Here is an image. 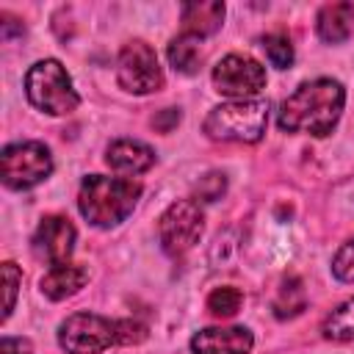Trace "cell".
<instances>
[{
	"mask_svg": "<svg viewBox=\"0 0 354 354\" xmlns=\"http://www.w3.org/2000/svg\"><path fill=\"white\" fill-rule=\"evenodd\" d=\"M343 105H346L343 83L332 77H315L301 83L288 100H282L277 124L285 133H310L324 138L337 124Z\"/></svg>",
	"mask_w": 354,
	"mask_h": 354,
	"instance_id": "6da1fadb",
	"label": "cell"
},
{
	"mask_svg": "<svg viewBox=\"0 0 354 354\" xmlns=\"http://www.w3.org/2000/svg\"><path fill=\"white\" fill-rule=\"evenodd\" d=\"M147 326L130 318H105L97 313H72L58 326V346L66 354H102L111 346H136Z\"/></svg>",
	"mask_w": 354,
	"mask_h": 354,
	"instance_id": "7a4b0ae2",
	"label": "cell"
},
{
	"mask_svg": "<svg viewBox=\"0 0 354 354\" xmlns=\"http://www.w3.org/2000/svg\"><path fill=\"white\" fill-rule=\"evenodd\" d=\"M141 183L127 177H105V174H88L80 183L77 191V210L80 216L100 230H111L122 224L141 199Z\"/></svg>",
	"mask_w": 354,
	"mask_h": 354,
	"instance_id": "3957f363",
	"label": "cell"
},
{
	"mask_svg": "<svg viewBox=\"0 0 354 354\" xmlns=\"http://www.w3.org/2000/svg\"><path fill=\"white\" fill-rule=\"evenodd\" d=\"M268 124V105L266 100H230L216 105L205 116V133L213 141H238V144H257Z\"/></svg>",
	"mask_w": 354,
	"mask_h": 354,
	"instance_id": "277c9868",
	"label": "cell"
},
{
	"mask_svg": "<svg viewBox=\"0 0 354 354\" xmlns=\"http://www.w3.org/2000/svg\"><path fill=\"white\" fill-rule=\"evenodd\" d=\"M25 94L33 108L50 116H66L80 105L69 72L55 58H41L25 72Z\"/></svg>",
	"mask_w": 354,
	"mask_h": 354,
	"instance_id": "5b68a950",
	"label": "cell"
},
{
	"mask_svg": "<svg viewBox=\"0 0 354 354\" xmlns=\"http://www.w3.org/2000/svg\"><path fill=\"white\" fill-rule=\"evenodd\" d=\"M53 174V155L41 141H17L0 152V177L11 191H28Z\"/></svg>",
	"mask_w": 354,
	"mask_h": 354,
	"instance_id": "8992f818",
	"label": "cell"
},
{
	"mask_svg": "<svg viewBox=\"0 0 354 354\" xmlns=\"http://www.w3.org/2000/svg\"><path fill=\"white\" fill-rule=\"evenodd\" d=\"M202 230H205V216L194 199H180L169 205L158 218V241L163 252L171 257H180L188 249H194V243L202 238Z\"/></svg>",
	"mask_w": 354,
	"mask_h": 354,
	"instance_id": "52a82bcc",
	"label": "cell"
},
{
	"mask_svg": "<svg viewBox=\"0 0 354 354\" xmlns=\"http://www.w3.org/2000/svg\"><path fill=\"white\" fill-rule=\"evenodd\" d=\"M116 80L130 94L158 91L163 86V69L158 64L155 50L141 39L127 41L119 53V61H116Z\"/></svg>",
	"mask_w": 354,
	"mask_h": 354,
	"instance_id": "ba28073f",
	"label": "cell"
},
{
	"mask_svg": "<svg viewBox=\"0 0 354 354\" xmlns=\"http://www.w3.org/2000/svg\"><path fill=\"white\" fill-rule=\"evenodd\" d=\"M213 86L230 100H257L266 88V69L249 55L230 53L213 66Z\"/></svg>",
	"mask_w": 354,
	"mask_h": 354,
	"instance_id": "9c48e42d",
	"label": "cell"
},
{
	"mask_svg": "<svg viewBox=\"0 0 354 354\" xmlns=\"http://www.w3.org/2000/svg\"><path fill=\"white\" fill-rule=\"evenodd\" d=\"M75 227L69 218L64 216H44L36 227L33 235V249L39 257H44L50 266H64L69 263L72 252H75Z\"/></svg>",
	"mask_w": 354,
	"mask_h": 354,
	"instance_id": "30bf717a",
	"label": "cell"
},
{
	"mask_svg": "<svg viewBox=\"0 0 354 354\" xmlns=\"http://www.w3.org/2000/svg\"><path fill=\"white\" fill-rule=\"evenodd\" d=\"M254 337L246 326H207L191 337L194 354H249Z\"/></svg>",
	"mask_w": 354,
	"mask_h": 354,
	"instance_id": "8fae6325",
	"label": "cell"
},
{
	"mask_svg": "<svg viewBox=\"0 0 354 354\" xmlns=\"http://www.w3.org/2000/svg\"><path fill=\"white\" fill-rule=\"evenodd\" d=\"M105 163L119 174H144L155 166V149L136 138H116L105 152Z\"/></svg>",
	"mask_w": 354,
	"mask_h": 354,
	"instance_id": "7c38bea8",
	"label": "cell"
},
{
	"mask_svg": "<svg viewBox=\"0 0 354 354\" xmlns=\"http://www.w3.org/2000/svg\"><path fill=\"white\" fill-rule=\"evenodd\" d=\"M183 17V33L194 39L213 36L221 22H224V3L218 0H196V3H183L180 8Z\"/></svg>",
	"mask_w": 354,
	"mask_h": 354,
	"instance_id": "4fadbf2b",
	"label": "cell"
},
{
	"mask_svg": "<svg viewBox=\"0 0 354 354\" xmlns=\"http://www.w3.org/2000/svg\"><path fill=\"white\" fill-rule=\"evenodd\" d=\"M88 282V268L86 266H75V263H64V266H50V271L41 277L39 288L47 299L61 301L75 296L83 285Z\"/></svg>",
	"mask_w": 354,
	"mask_h": 354,
	"instance_id": "5bb4252c",
	"label": "cell"
},
{
	"mask_svg": "<svg viewBox=\"0 0 354 354\" xmlns=\"http://www.w3.org/2000/svg\"><path fill=\"white\" fill-rule=\"evenodd\" d=\"M315 30L326 44H340L354 30V6L351 3H326L315 17Z\"/></svg>",
	"mask_w": 354,
	"mask_h": 354,
	"instance_id": "9a60e30c",
	"label": "cell"
},
{
	"mask_svg": "<svg viewBox=\"0 0 354 354\" xmlns=\"http://www.w3.org/2000/svg\"><path fill=\"white\" fill-rule=\"evenodd\" d=\"M169 64L174 66V72L180 75H196L199 72V64H202V47H199V39L188 36V33H180L169 41Z\"/></svg>",
	"mask_w": 354,
	"mask_h": 354,
	"instance_id": "2e32d148",
	"label": "cell"
},
{
	"mask_svg": "<svg viewBox=\"0 0 354 354\" xmlns=\"http://www.w3.org/2000/svg\"><path fill=\"white\" fill-rule=\"evenodd\" d=\"M321 332L326 340L335 343H348L354 340V296L346 299L343 304H337L321 324Z\"/></svg>",
	"mask_w": 354,
	"mask_h": 354,
	"instance_id": "e0dca14e",
	"label": "cell"
},
{
	"mask_svg": "<svg viewBox=\"0 0 354 354\" xmlns=\"http://www.w3.org/2000/svg\"><path fill=\"white\" fill-rule=\"evenodd\" d=\"M304 304H307L304 288H301V282H299L296 277H290V279L279 288V293H277V299H274V315H277V318H293V315H299V313L304 310Z\"/></svg>",
	"mask_w": 354,
	"mask_h": 354,
	"instance_id": "ac0fdd59",
	"label": "cell"
},
{
	"mask_svg": "<svg viewBox=\"0 0 354 354\" xmlns=\"http://www.w3.org/2000/svg\"><path fill=\"white\" fill-rule=\"evenodd\" d=\"M241 304H243V293H241L238 288H232V285L216 288V290L207 296V310H210L213 315H218V318L235 315V313L241 310Z\"/></svg>",
	"mask_w": 354,
	"mask_h": 354,
	"instance_id": "d6986e66",
	"label": "cell"
},
{
	"mask_svg": "<svg viewBox=\"0 0 354 354\" xmlns=\"http://www.w3.org/2000/svg\"><path fill=\"white\" fill-rule=\"evenodd\" d=\"M263 50H266V58L271 61V66H277V69H288L293 64V44L285 33H268L263 39Z\"/></svg>",
	"mask_w": 354,
	"mask_h": 354,
	"instance_id": "ffe728a7",
	"label": "cell"
},
{
	"mask_svg": "<svg viewBox=\"0 0 354 354\" xmlns=\"http://www.w3.org/2000/svg\"><path fill=\"white\" fill-rule=\"evenodd\" d=\"M224 191H227V177H224L221 171H210V174H205V177L194 185V194H196V199H202V202H216V199H221Z\"/></svg>",
	"mask_w": 354,
	"mask_h": 354,
	"instance_id": "44dd1931",
	"label": "cell"
},
{
	"mask_svg": "<svg viewBox=\"0 0 354 354\" xmlns=\"http://www.w3.org/2000/svg\"><path fill=\"white\" fill-rule=\"evenodd\" d=\"M332 274L340 282H354V238L348 243H343L337 249V254L332 257Z\"/></svg>",
	"mask_w": 354,
	"mask_h": 354,
	"instance_id": "7402d4cb",
	"label": "cell"
},
{
	"mask_svg": "<svg viewBox=\"0 0 354 354\" xmlns=\"http://www.w3.org/2000/svg\"><path fill=\"white\" fill-rule=\"evenodd\" d=\"M22 282V274L14 263H3V285H6V304H3V321H8V315L14 313L17 304V288Z\"/></svg>",
	"mask_w": 354,
	"mask_h": 354,
	"instance_id": "603a6c76",
	"label": "cell"
},
{
	"mask_svg": "<svg viewBox=\"0 0 354 354\" xmlns=\"http://www.w3.org/2000/svg\"><path fill=\"white\" fill-rule=\"evenodd\" d=\"M152 124H155L160 133H169L171 127L180 124V111H177V108H166V111H160V113L152 119Z\"/></svg>",
	"mask_w": 354,
	"mask_h": 354,
	"instance_id": "cb8c5ba5",
	"label": "cell"
},
{
	"mask_svg": "<svg viewBox=\"0 0 354 354\" xmlns=\"http://www.w3.org/2000/svg\"><path fill=\"white\" fill-rule=\"evenodd\" d=\"M0 351H3V354H28L30 346H28V340H22V337H3Z\"/></svg>",
	"mask_w": 354,
	"mask_h": 354,
	"instance_id": "d4e9b609",
	"label": "cell"
}]
</instances>
